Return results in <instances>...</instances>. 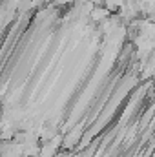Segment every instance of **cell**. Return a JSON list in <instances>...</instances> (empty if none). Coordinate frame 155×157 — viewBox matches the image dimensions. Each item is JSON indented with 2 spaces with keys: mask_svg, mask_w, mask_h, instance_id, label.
Listing matches in <instances>:
<instances>
[{
  "mask_svg": "<svg viewBox=\"0 0 155 157\" xmlns=\"http://www.w3.org/2000/svg\"><path fill=\"white\" fill-rule=\"evenodd\" d=\"M108 17H110V11H108L106 7H102V6H93L91 11H89V18H91L93 22H100V24H102Z\"/></svg>",
  "mask_w": 155,
  "mask_h": 157,
  "instance_id": "obj_1",
  "label": "cell"
},
{
  "mask_svg": "<svg viewBox=\"0 0 155 157\" xmlns=\"http://www.w3.org/2000/svg\"><path fill=\"white\" fill-rule=\"evenodd\" d=\"M13 150H22V144H17V146H13ZM15 155H20V152H9V157H15Z\"/></svg>",
  "mask_w": 155,
  "mask_h": 157,
  "instance_id": "obj_2",
  "label": "cell"
}]
</instances>
